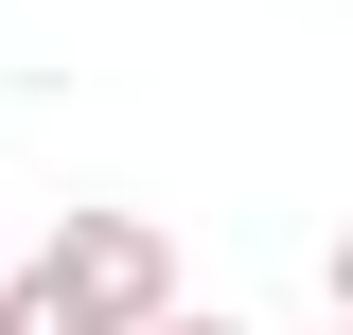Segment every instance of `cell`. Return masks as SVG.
<instances>
[{
	"instance_id": "obj_3",
	"label": "cell",
	"mask_w": 353,
	"mask_h": 335,
	"mask_svg": "<svg viewBox=\"0 0 353 335\" xmlns=\"http://www.w3.org/2000/svg\"><path fill=\"white\" fill-rule=\"evenodd\" d=\"M0 265H18V230H0Z\"/></svg>"
},
{
	"instance_id": "obj_1",
	"label": "cell",
	"mask_w": 353,
	"mask_h": 335,
	"mask_svg": "<svg viewBox=\"0 0 353 335\" xmlns=\"http://www.w3.org/2000/svg\"><path fill=\"white\" fill-rule=\"evenodd\" d=\"M176 318V230L159 212H53L0 265V335H159Z\"/></svg>"
},
{
	"instance_id": "obj_2",
	"label": "cell",
	"mask_w": 353,
	"mask_h": 335,
	"mask_svg": "<svg viewBox=\"0 0 353 335\" xmlns=\"http://www.w3.org/2000/svg\"><path fill=\"white\" fill-rule=\"evenodd\" d=\"M159 335H248V318H194V300H176V318H159Z\"/></svg>"
}]
</instances>
